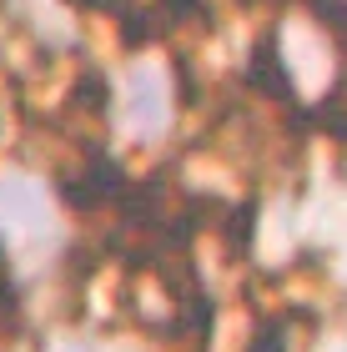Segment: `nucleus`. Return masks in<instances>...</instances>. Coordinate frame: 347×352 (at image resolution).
<instances>
[{
  "label": "nucleus",
  "mask_w": 347,
  "mask_h": 352,
  "mask_svg": "<svg viewBox=\"0 0 347 352\" xmlns=\"http://www.w3.org/2000/svg\"><path fill=\"white\" fill-rule=\"evenodd\" d=\"M247 81L262 86L267 96H277L282 106L297 111V91H292V76H287V60L277 56V36H262L257 51H251V66H247Z\"/></svg>",
  "instance_id": "obj_1"
},
{
  "label": "nucleus",
  "mask_w": 347,
  "mask_h": 352,
  "mask_svg": "<svg viewBox=\"0 0 347 352\" xmlns=\"http://www.w3.org/2000/svg\"><path fill=\"white\" fill-rule=\"evenodd\" d=\"M66 197H71V206H101V201H111V197H126V171L101 156L86 176L66 182Z\"/></svg>",
  "instance_id": "obj_2"
},
{
  "label": "nucleus",
  "mask_w": 347,
  "mask_h": 352,
  "mask_svg": "<svg viewBox=\"0 0 347 352\" xmlns=\"http://www.w3.org/2000/svg\"><path fill=\"white\" fill-rule=\"evenodd\" d=\"M0 217L15 221L21 232H45V206H41V191L30 182H5L0 186Z\"/></svg>",
  "instance_id": "obj_3"
},
{
  "label": "nucleus",
  "mask_w": 347,
  "mask_h": 352,
  "mask_svg": "<svg viewBox=\"0 0 347 352\" xmlns=\"http://www.w3.org/2000/svg\"><path fill=\"white\" fill-rule=\"evenodd\" d=\"M126 116L136 126H156L161 121V81L156 76H136L131 81V106H126Z\"/></svg>",
  "instance_id": "obj_4"
},
{
  "label": "nucleus",
  "mask_w": 347,
  "mask_h": 352,
  "mask_svg": "<svg viewBox=\"0 0 347 352\" xmlns=\"http://www.w3.org/2000/svg\"><path fill=\"white\" fill-rule=\"evenodd\" d=\"M247 352H287V322H277V317H272V322H262Z\"/></svg>",
  "instance_id": "obj_5"
},
{
  "label": "nucleus",
  "mask_w": 347,
  "mask_h": 352,
  "mask_svg": "<svg viewBox=\"0 0 347 352\" xmlns=\"http://www.w3.org/2000/svg\"><path fill=\"white\" fill-rule=\"evenodd\" d=\"M322 121H327V131H333L337 141H347V91H337L333 101L322 106Z\"/></svg>",
  "instance_id": "obj_6"
},
{
  "label": "nucleus",
  "mask_w": 347,
  "mask_h": 352,
  "mask_svg": "<svg viewBox=\"0 0 347 352\" xmlns=\"http://www.w3.org/2000/svg\"><path fill=\"white\" fill-rule=\"evenodd\" d=\"M101 96H106V91H101V76H96V71H91L86 81L76 86V101H81V106H91V111H101Z\"/></svg>",
  "instance_id": "obj_7"
},
{
  "label": "nucleus",
  "mask_w": 347,
  "mask_h": 352,
  "mask_svg": "<svg viewBox=\"0 0 347 352\" xmlns=\"http://www.w3.org/2000/svg\"><path fill=\"white\" fill-rule=\"evenodd\" d=\"M121 36H126V41H131V45H141V41H146V36H151V25H146V15H126V25H121Z\"/></svg>",
  "instance_id": "obj_8"
}]
</instances>
